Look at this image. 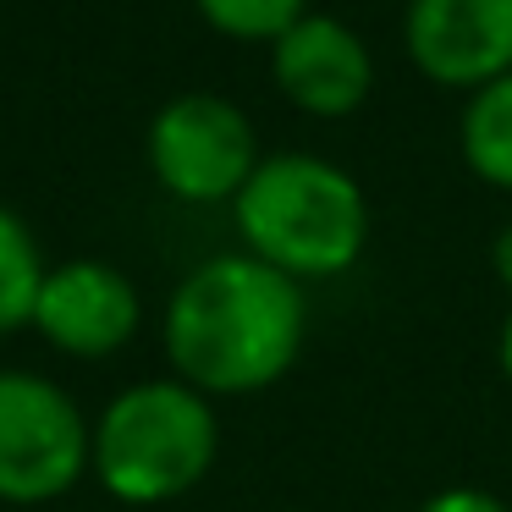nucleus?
I'll use <instances>...</instances> for the list:
<instances>
[{
	"instance_id": "nucleus-1",
	"label": "nucleus",
	"mask_w": 512,
	"mask_h": 512,
	"mask_svg": "<svg viewBox=\"0 0 512 512\" xmlns=\"http://www.w3.org/2000/svg\"><path fill=\"white\" fill-rule=\"evenodd\" d=\"M309 336L303 281L254 254H215L166 303V358L204 397H248L298 364Z\"/></svg>"
},
{
	"instance_id": "nucleus-4",
	"label": "nucleus",
	"mask_w": 512,
	"mask_h": 512,
	"mask_svg": "<svg viewBox=\"0 0 512 512\" xmlns=\"http://www.w3.org/2000/svg\"><path fill=\"white\" fill-rule=\"evenodd\" d=\"M89 435L78 397L34 369H0V501L45 507L89 474Z\"/></svg>"
},
{
	"instance_id": "nucleus-14",
	"label": "nucleus",
	"mask_w": 512,
	"mask_h": 512,
	"mask_svg": "<svg viewBox=\"0 0 512 512\" xmlns=\"http://www.w3.org/2000/svg\"><path fill=\"white\" fill-rule=\"evenodd\" d=\"M501 375L512 380V314H507V325H501Z\"/></svg>"
},
{
	"instance_id": "nucleus-9",
	"label": "nucleus",
	"mask_w": 512,
	"mask_h": 512,
	"mask_svg": "<svg viewBox=\"0 0 512 512\" xmlns=\"http://www.w3.org/2000/svg\"><path fill=\"white\" fill-rule=\"evenodd\" d=\"M457 149L485 188L512 193V72L468 94L463 122H457Z\"/></svg>"
},
{
	"instance_id": "nucleus-6",
	"label": "nucleus",
	"mask_w": 512,
	"mask_h": 512,
	"mask_svg": "<svg viewBox=\"0 0 512 512\" xmlns=\"http://www.w3.org/2000/svg\"><path fill=\"white\" fill-rule=\"evenodd\" d=\"M402 50L435 89L474 94L512 72V0H408Z\"/></svg>"
},
{
	"instance_id": "nucleus-3",
	"label": "nucleus",
	"mask_w": 512,
	"mask_h": 512,
	"mask_svg": "<svg viewBox=\"0 0 512 512\" xmlns=\"http://www.w3.org/2000/svg\"><path fill=\"white\" fill-rule=\"evenodd\" d=\"M221 457V419L188 380H138L100 408L89 474L122 507H166L188 496Z\"/></svg>"
},
{
	"instance_id": "nucleus-5",
	"label": "nucleus",
	"mask_w": 512,
	"mask_h": 512,
	"mask_svg": "<svg viewBox=\"0 0 512 512\" xmlns=\"http://www.w3.org/2000/svg\"><path fill=\"white\" fill-rule=\"evenodd\" d=\"M254 122L221 94H177L149 122V166L155 182L182 204H226L243 193L259 166Z\"/></svg>"
},
{
	"instance_id": "nucleus-11",
	"label": "nucleus",
	"mask_w": 512,
	"mask_h": 512,
	"mask_svg": "<svg viewBox=\"0 0 512 512\" xmlns=\"http://www.w3.org/2000/svg\"><path fill=\"white\" fill-rule=\"evenodd\" d=\"M199 12L210 28L226 39H248V45H276L303 12L309 0H199Z\"/></svg>"
},
{
	"instance_id": "nucleus-12",
	"label": "nucleus",
	"mask_w": 512,
	"mask_h": 512,
	"mask_svg": "<svg viewBox=\"0 0 512 512\" xmlns=\"http://www.w3.org/2000/svg\"><path fill=\"white\" fill-rule=\"evenodd\" d=\"M419 512H507V501L479 485H452V490H435Z\"/></svg>"
},
{
	"instance_id": "nucleus-7",
	"label": "nucleus",
	"mask_w": 512,
	"mask_h": 512,
	"mask_svg": "<svg viewBox=\"0 0 512 512\" xmlns=\"http://www.w3.org/2000/svg\"><path fill=\"white\" fill-rule=\"evenodd\" d=\"M270 78L303 116L342 122L375 94V56H369L364 34L353 23L303 12L270 45Z\"/></svg>"
},
{
	"instance_id": "nucleus-13",
	"label": "nucleus",
	"mask_w": 512,
	"mask_h": 512,
	"mask_svg": "<svg viewBox=\"0 0 512 512\" xmlns=\"http://www.w3.org/2000/svg\"><path fill=\"white\" fill-rule=\"evenodd\" d=\"M490 270H496V281L512 292V226H501V232L490 237Z\"/></svg>"
},
{
	"instance_id": "nucleus-10",
	"label": "nucleus",
	"mask_w": 512,
	"mask_h": 512,
	"mask_svg": "<svg viewBox=\"0 0 512 512\" xmlns=\"http://www.w3.org/2000/svg\"><path fill=\"white\" fill-rule=\"evenodd\" d=\"M45 254H39L34 232L23 226V215L0 204V336L34 325V303L45 287Z\"/></svg>"
},
{
	"instance_id": "nucleus-2",
	"label": "nucleus",
	"mask_w": 512,
	"mask_h": 512,
	"mask_svg": "<svg viewBox=\"0 0 512 512\" xmlns=\"http://www.w3.org/2000/svg\"><path fill=\"white\" fill-rule=\"evenodd\" d=\"M243 254L276 265L292 281L342 276L369 248V199L353 171L325 155H265L232 199Z\"/></svg>"
},
{
	"instance_id": "nucleus-8",
	"label": "nucleus",
	"mask_w": 512,
	"mask_h": 512,
	"mask_svg": "<svg viewBox=\"0 0 512 512\" xmlns=\"http://www.w3.org/2000/svg\"><path fill=\"white\" fill-rule=\"evenodd\" d=\"M138 287L105 259H67L45 276L34 331L67 358H111L138 336Z\"/></svg>"
}]
</instances>
